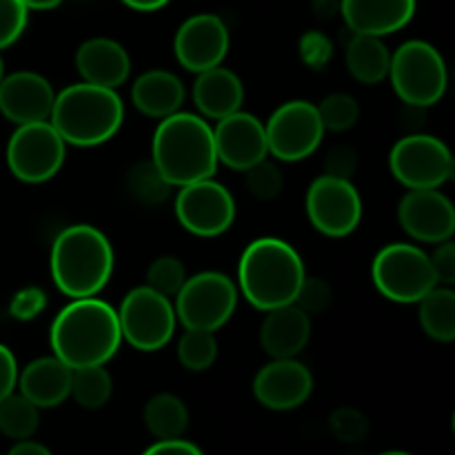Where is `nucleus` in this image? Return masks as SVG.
I'll list each match as a JSON object with an SVG mask.
<instances>
[{
    "mask_svg": "<svg viewBox=\"0 0 455 455\" xmlns=\"http://www.w3.org/2000/svg\"><path fill=\"white\" fill-rule=\"evenodd\" d=\"M49 345L69 369L107 364L123 345L118 311L98 296L74 298L53 318Z\"/></svg>",
    "mask_w": 455,
    "mask_h": 455,
    "instance_id": "nucleus-1",
    "label": "nucleus"
},
{
    "mask_svg": "<svg viewBox=\"0 0 455 455\" xmlns=\"http://www.w3.org/2000/svg\"><path fill=\"white\" fill-rule=\"evenodd\" d=\"M151 163L172 187L213 178L218 156L209 120L189 111H176L158 120L151 140Z\"/></svg>",
    "mask_w": 455,
    "mask_h": 455,
    "instance_id": "nucleus-2",
    "label": "nucleus"
},
{
    "mask_svg": "<svg viewBox=\"0 0 455 455\" xmlns=\"http://www.w3.org/2000/svg\"><path fill=\"white\" fill-rule=\"evenodd\" d=\"M305 262L287 240L265 235L244 247L238 262V291L258 311L291 305L305 280Z\"/></svg>",
    "mask_w": 455,
    "mask_h": 455,
    "instance_id": "nucleus-3",
    "label": "nucleus"
},
{
    "mask_svg": "<svg viewBox=\"0 0 455 455\" xmlns=\"http://www.w3.org/2000/svg\"><path fill=\"white\" fill-rule=\"evenodd\" d=\"M114 247L93 225H69L56 235L49 271L58 291L67 298L98 296L114 275Z\"/></svg>",
    "mask_w": 455,
    "mask_h": 455,
    "instance_id": "nucleus-4",
    "label": "nucleus"
},
{
    "mask_svg": "<svg viewBox=\"0 0 455 455\" xmlns=\"http://www.w3.org/2000/svg\"><path fill=\"white\" fill-rule=\"evenodd\" d=\"M124 102L116 89L76 83L56 93L49 123L62 140L74 147H98L120 132Z\"/></svg>",
    "mask_w": 455,
    "mask_h": 455,
    "instance_id": "nucleus-5",
    "label": "nucleus"
},
{
    "mask_svg": "<svg viewBox=\"0 0 455 455\" xmlns=\"http://www.w3.org/2000/svg\"><path fill=\"white\" fill-rule=\"evenodd\" d=\"M404 105L427 109L447 93L449 71L443 53L427 40H407L391 53L389 76Z\"/></svg>",
    "mask_w": 455,
    "mask_h": 455,
    "instance_id": "nucleus-6",
    "label": "nucleus"
},
{
    "mask_svg": "<svg viewBox=\"0 0 455 455\" xmlns=\"http://www.w3.org/2000/svg\"><path fill=\"white\" fill-rule=\"evenodd\" d=\"M238 298V284L229 275L220 271H200L185 280L173 298V309L185 329L216 333L235 314Z\"/></svg>",
    "mask_w": 455,
    "mask_h": 455,
    "instance_id": "nucleus-7",
    "label": "nucleus"
},
{
    "mask_svg": "<svg viewBox=\"0 0 455 455\" xmlns=\"http://www.w3.org/2000/svg\"><path fill=\"white\" fill-rule=\"evenodd\" d=\"M371 278L380 296L398 305H416L438 284L429 253L411 243H391L376 253Z\"/></svg>",
    "mask_w": 455,
    "mask_h": 455,
    "instance_id": "nucleus-8",
    "label": "nucleus"
},
{
    "mask_svg": "<svg viewBox=\"0 0 455 455\" xmlns=\"http://www.w3.org/2000/svg\"><path fill=\"white\" fill-rule=\"evenodd\" d=\"M118 323L123 340L145 354L164 349L172 342L178 327L172 298L154 291L147 284L132 289L123 298L118 309Z\"/></svg>",
    "mask_w": 455,
    "mask_h": 455,
    "instance_id": "nucleus-9",
    "label": "nucleus"
},
{
    "mask_svg": "<svg viewBox=\"0 0 455 455\" xmlns=\"http://www.w3.org/2000/svg\"><path fill=\"white\" fill-rule=\"evenodd\" d=\"M67 158V142L49 120L18 124L7 142V167L27 185H43L58 176Z\"/></svg>",
    "mask_w": 455,
    "mask_h": 455,
    "instance_id": "nucleus-10",
    "label": "nucleus"
},
{
    "mask_svg": "<svg viewBox=\"0 0 455 455\" xmlns=\"http://www.w3.org/2000/svg\"><path fill=\"white\" fill-rule=\"evenodd\" d=\"M389 169L407 189H440L453 173V156L440 138L416 132L391 147Z\"/></svg>",
    "mask_w": 455,
    "mask_h": 455,
    "instance_id": "nucleus-11",
    "label": "nucleus"
},
{
    "mask_svg": "<svg viewBox=\"0 0 455 455\" xmlns=\"http://www.w3.org/2000/svg\"><path fill=\"white\" fill-rule=\"evenodd\" d=\"M305 212L315 231L327 238H347L363 220V198L351 180L323 173L307 189Z\"/></svg>",
    "mask_w": 455,
    "mask_h": 455,
    "instance_id": "nucleus-12",
    "label": "nucleus"
},
{
    "mask_svg": "<svg viewBox=\"0 0 455 455\" xmlns=\"http://www.w3.org/2000/svg\"><path fill=\"white\" fill-rule=\"evenodd\" d=\"M269 154L283 163H300L314 156L324 138L318 107L309 100H287L265 123Z\"/></svg>",
    "mask_w": 455,
    "mask_h": 455,
    "instance_id": "nucleus-13",
    "label": "nucleus"
},
{
    "mask_svg": "<svg viewBox=\"0 0 455 455\" xmlns=\"http://www.w3.org/2000/svg\"><path fill=\"white\" fill-rule=\"evenodd\" d=\"M173 209L182 229L198 238L222 235L235 220L234 196L213 178L180 187Z\"/></svg>",
    "mask_w": 455,
    "mask_h": 455,
    "instance_id": "nucleus-14",
    "label": "nucleus"
},
{
    "mask_svg": "<svg viewBox=\"0 0 455 455\" xmlns=\"http://www.w3.org/2000/svg\"><path fill=\"white\" fill-rule=\"evenodd\" d=\"M229 27L216 13H196L187 18L173 38V53L182 69L191 74L222 65L229 53Z\"/></svg>",
    "mask_w": 455,
    "mask_h": 455,
    "instance_id": "nucleus-15",
    "label": "nucleus"
},
{
    "mask_svg": "<svg viewBox=\"0 0 455 455\" xmlns=\"http://www.w3.org/2000/svg\"><path fill=\"white\" fill-rule=\"evenodd\" d=\"M398 222L416 243L440 244L455 234V207L440 189H409L398 204Z\"/></svg>",
    "mask_w": 455,
    "mask_h": 455,
    "instance_id": "nucleus-16",
    "label": "nucleus"
},
{
    "mask_svg": "<svg viewBox=\"0 0 455 455\" xmlns=\"http://www.w3.org/2000/svg\"><path fill=\"white\" fill-rule=\"evenodd\" d=\"M251 391L265 409L291 411L314 394V373L298 358H275L256 373Z\"/></svg>",
    "mask_w": 455,
    "mask_h": 455,
    "instance_id": "nucleus-17",
    "label": "nucleus"
},
{
    "mask_svg": "<svg viewBox=\"0 0 455 455\" xmlns=\"http://www.w3.org/2000/svg\"><path fill=\"white\" fill-rule=\"evenodd\" d=\"M213 145H216L218 164H225L234 172H247L249 167L269 156L265 123L243 109L216 120Z\"/></svg>",
    "mask_w": 455,
    "mask_h": 455,
    "instance_id": "nucleus-18",
    "label": "nucleus"
},
{
    "mask_svg": "<svg viewBox=\"0 0 455 455\" xmlns=\"http://www.w3.org/2000/svg\"><path fill=\"white\" fill-rule=\"evenodd\" d=\"M56 100L52 83L36 71H13L4 74L0 83V114L18 124L49 120Z\"/></svg>",
    "mask_w": 455,
    "mask_h": 455,
    "instance_id": "nucleus-19",
    "label": "nucleus"
},
{
    "mask_svg": "<svg viewBox=\"0 0 455 455\" xmlns=\"http://www.w3.org/2000/svg\"><path fill=\"white\" fill-rule=\"evenodd\" d=\"M76 71L83 83L116 89L132 76V58L114 38H89L76 52Z\"/></svg>",
    "mask_w": 455,
    "mask_h": 455,
    "instance_id": "nucleus-20",
    "label": "nucleus"
},
{
    "mask_svg": "<svg viewBox=\"0 0 455 455\" xmlns=\"http://www.w3.org/2000/svg\"><path fill=\"white\" fill-rule=\"evenodd\" d=\"M416 13V0H340V16L354 34L385 36L404 29Z\"/></svg>",
    "mask_w": 455,
    "mask_h": 455,
    "instance_id": "nucleus-21",
    "label": "nucleus"
},
{
    "mask_svg": "<svg viewBox=\"0 0 455 455\" xmlns=\"http://www.w3.org/2000/svg\"><path fill=\"white\" fill-rule=\"evenodd\" d=\"M258 338H260L262 351L271 360L298 358L309 345L311 315L298 309L293 302L278 307V309L265 311V320H262Z\"/></svg>",
    "mask_w": 455,
    "mask_h": 455,
    "instance_id": "nucleus-22",
    "label": "nucleus"
},
{
    "mask_svg": "<svg viewBox=\"0 0 455 455\" xmlns=\"http://www.w3.org/2000/svg\"><path fill=\"white\" fill-rule=\"evenodd\" d=\"M196 76L191 98L204 120H222L243 109L244 84L235 71L218 65Z\"/></svg>",
    "mask_w": 455,
    "mask_h": 455,
    "instance_id": "nucleus-23",
    "label": "nucleus"
},
{
    "mask_svg": "<svg viewBox=\"0 0 455 455\" xmlns=\"http://www.w3.org/2000/svg\"><path fill=\"white\" fill-rule=\"evenodd\" d=\"M71 373L74 369L56 355H44L18 371L16 389H20V394L38 409H53L69 398Z\"/></svg>",
    "mask_w": 455,
    "mask_h": 455,
    "instance_id": "nucleus-24",
    "label": "nucleus"
},
{
    "mask_svg": "<svg viewBox=\"0 0 455 455\" xmlns=\"http://www.w3.org/2000/svg\"><path fill=\"white\" fill-rule=\"evenodd\" d=\"M187 89L176 74L167 69H149L132 84V102L142 116L163 120L180 111Z\"/></svg>",
    "mask_w": 455,
    "mask_h": 455,
    "instance_id": "nucleus-25",
    "label": "nucleus"
},
{
    "mask_svg": "<svg viewBox=\"0 0 455 455\" xmlns=\"http://www.w3.org/2000/svg\"><path fill=\"white\" fill-rule=\"evenodd\" d=\"M347 71L363 84H378L389 76L391 52L378 36L354 34L345 47Z\"/></svg>",
    "mask_w": 455,
    "mask_h": 455,
    "instance_id": "nucleus-26",
    "label": "nucleus"
},
{
    "mask_svg": "<svg viewBox=\"0 0 455 455\" xmlns=\"http://www.w3.org/2000/svg\"><path fill=\"white\" fill-rule=\"evenodd\" d=\"M418 305V320L420 327L431 340L449 342L455 340V291L453 287L435 284L425 293Z\"/></svg>",
    "mask_w": 455,
    "mask_h": 455,
    "instance_id": "nucleus-27",
    "label": "nucleus"
},
{
    "mask_svg": "<svg viewBox=\"0 0 455 455\" xmlns=\"http://www.w3.org/2000/svg\"><path fill=\"white\" fill-rule=\"evenodd\" d=\"M145 427L156 440L182 438L189 429V409L176 394H156L145 404Z\"/></svg>",
    "mask_w": 455,
    "mask_h": 455,
    "instance_id": "nucleus-28",
    "label": "nucleus"
},
{
    "mask_svg": "<svg viewBox=\"0 0 455 455\" xmlns=\"http://www.w3.org/2000/svg\"><path fill=\"white\" fill-rule=\"evenodd\" d=\"M114 391V380L107 371L105 364L100 367H84L74 369L71 373V391L69 395L83 409H102L111 398Z\"/></svg>",
    "mask_w": 455,
    "mask_h": 455,
    "instance_id": "nucleus-29",
    "label": "nucleus"
},
{
    "mask_svg": "<svg viewBox=\"0 0 455 455\" xmlns=\"http://www.w3.org/2000/svg\"><path fill=\"white\" fill-rule=\"evenodd\" d=\"M40 409L13 391L0 403V431L12 440H29L38 431Z\"/></svg>",
    "mask_w": 455,
    "mask_h": 455,
    "instance_id": "nucleus-30",
    "label": "nucleus"
},
{
    "mask_svg": "<svg viewBox=\"0 0 455 455\" xmlns=\"http://www.w3.org/2000/svg\"><path fill=\"white\" fill-rule=\"evenodd\" d=\"M127 187L138 203L149 204V207L163 204L169 198V191H172V185L164 180V176L151 163V158L133 164L127 176Z\"/></svg>",
    "mask_w": 455,
    "mask_h": 455,
    "instance_id": "nucleus-31",
    "label": "nucleus"
},
{
    "mask_svg": "<svg viewBox=\"0 0 455 455\" xmlns=\"http://www.w3.org/2000/svg\"><path fill=\"white\" fill-rule=\"evenodd\" d=\"M218 358V340L212 331L185 329L178 340V360L187 371H207Z\"/></svg>",
    "mask_w": 455,
    "mask_h": 455,
    "instance_id": "nucleus-32",
    "label": "nucleus"
},
{
    "mask_svg": "<svg viewBox=\"0 0 455 455\" xmlns=\"http://www.w3.org/2000/svg\"><path fill=\"white\" fill-rule=\"evenodd\" d=\"M315 107H318L324 132H349V129H354L355 123L360 120V105L354 96H349V93H329V96H324L323 100H320V105Z\"/></svg>",
    "mask_w": 455,
    "mask_h": 455,
    "instance_id": "nucleus-33",
    "label": "nucleus"
},
{
    "mask_svg": "<svg viewBox=\"0 0 455 455\" xmlns=\"http://www.w3.org/2000/svg\"><path fill=\"white\" fill-rule=\"evenodd\" d=\"M147 287H151L154 291L163 293L167 298H176V293L180 291L182 284L187 280V269L182 265L180 258L176 256H160L147 269Z\"/></svg>",
    "mask_w": 455,
    "mask_h": 455,
    "instance_id": "nucleus-34",
    "label": "nucleus"
},
{
    "mask_svg": "<svg viewBox=\"0 0 455 455\" xmlns=\"http://www.w3.org/2000/svg\"><path fill=\"white\" fill-rule=\"evenodd\" d=\"M244 173V185L247 191L258 200H274L283 194L284 187V176L280 172L278 164H274L271 160H260L258 164L249 167Z\"/></svg>",
    "mask_w": 455,
    "mask_h": 455,
    "instance_id": "nucleus-35",
    "label": "nucleus"
},
{
    "mask_svg": "<svg viewBox=\"0 0 455 455\" xmlns=\"http://www.w3.org/2000/svg\"><path fill=\"white\" fill-rule=\"evenodd\" d=\"M329 429L340 443H363L369 435V418L360 409L340 407L329 416Z\"/></svg>",
    "mask_w": 455,
    "mask_h": 455,
    "instance_id": "nucleus-36",
    "label": "nucleus"
},
{
    "mask_svg": "<svg viewBox=\"0 0 455 455\" xmlns=\"http://www.w3.org/2000/svg\"><path fill=\"white\" fill-rule=\"evenodd\" d=\"M293 305L305 311L307 315L324 314L333 305L331 284L318 275H305L296 298H293Z\"/></svg>",
    "mask_w": 455,
    "mask_h": 455,
    "instance_id": "nucleus-37",
    "label": "nucleus"
},
{
    "mask_svg": "<svg viewBox=\"0 0 455 455\" xmlns=\"http://www.w3.org/2000/svg\"><path fill=\"white\" fill-rule=\"evenodd\" d=\"M29 9L20 0H0V52L12 47L27 29Z\"/></svg>",
    "mask_w": 455,
    "mask_h": 455,
    "instance_id": "nucleus-38",
    "label": "nucleus"
},
{
    "mask_svg": "<svg viewBox=\"0 0 455 455\" xmlns=\"http://www.w3.org/2000/svg\"><path fill=\"white\" fill-rule=\"evenodd\" d=\"M300 60L305 62L309 69L323 71L329 65V60L333 58V43L324 31L309 29L300 36Z\"/></svg>",
    "mask_w": 455,
    "mask_h": 455,
    "instance_id": "nucleus-39",
    "label": "nucleus"
},
{
    "mask_svg": "<svg viewBox=\"0 0 455 455\" xmlns=\"http://www.w3.org/2000/svg\"><path fill=\"white\" fill-rule=\"evenodd\" d=\"M49 300H47V293L43 291L40 287H25L12 298L9 302V314L12 318L20 320V323H29V320H36L44 309H47Z\"/></svg>",
    "mask_w": 455,
    "mask_h": 455,
    "instance_id": "nucleus-40",
    "label": "nucleus"
},
{
    "mask_svg": "<svg viewBox=\"0 0 455 455\" xmlns=\"http://www.w3.org/2000/svg\"><path fill=\"white\" fill-rule=\"evenodd\" d=\"M358 172V154L349 145H336L324 156V173L333 178L351 180Z\"/></svg>",
    "mask_w": 455,
    "mask_h": 455,
    "instance_id": "nucleus-41",
    "label": "nucleus"
},
{
    "mask_svg": "<svg viewBox=\"0 0 455 455\" xmlns=\"http://www.w3.org/2000/svg\"><path fill=\"white\" fill-rule=\"evenodd\" d=\"M431 269H434L438 284L453 287L455 283V244L453 240H444L435 247L434 253H429Z\"/></svg>",
    "mask_w": 455,
    "mask_h": 455,
    "instance_id": "nucleus-42",
    "label": "nucleus"
},
{
    "mask_svg": "<svg viewBox=\"0 0 455 455\" xmlns=\"http://www.w3.org/2000/svg\"><path fill=\"white\" fill-rule=\"evenodd\" d=\"M18 363L7 345H0V403L12 395L18 387Z\"/></svg>",
    "mask_w": 455,
    "mask_h": 455,
    "instance_id": "nucleus-43",
    "label": "nucleus"
},
{
    "mask_svg": "<svg viewBox=\"0 0 455 455\" xmlns=\"http://www.w3.org/2000/svg\"><path fill=\"white\" fill-rule=\"evenodd\" d=\"M142 455H204L203 449L196 447L194 443L185 438L176 440H158L156 444H151Z\"/></svg>",
    "mask_w": 455,
    "mask_h": 455,
    "instance_id": "nucleus-44",
    "label": "nucleus"
},
{
    "mask_svg": "<svg viewBox=\"0 0 455 455\" xmlns=\"http://www.w3.org/2000/svg\"><path fill=\"white\" fill-rule=\"evenodd\" d=\"M7 455H53L44 444L34 443V440H18L16 447H12V451Z\"/></svg>",
    "mask_w": 455,
    "mask_h": 455,
    "instance_id": "nucleus-45",
    "label": "nucleus"
},
{
    "mask_svg": "<svg viewBox=\"0 0 455 455\" xmlns=\"http://www.w3.org/2000/svg\"><path fill=\"white\" fill-rule=\"evenodd\" d=\"M124 7L133 9V12H142V13H149V12H158V9L167 7L172 0H120Z\"/></svg>",
    "mask_w": 455,
    "mask_h": 455,
    "instance_id": "nucleus-46",
    "label": "nucleus"
},
{
    "mask_svg": "<svg viewBox=\"0 0 455 455\" xmlns=\"http://www.w3.org/2000/svg\"><path fill=\"white\" fill-rule=\"evenodd\" d=\"M27 9H34V12H47V9H56L62 0H20Z\"/></svg>",
    "mask_w": 455,
    "mask_h": 455,
    "instance_id": "nucleus-47",
    "label": "nucleus"
},
{
    "mask_svg": "<svg viewBox=\"0 0 455 455\" xmlns=\"http://www.w3.org/2000/svg\"><path fill=\"white\" fill-rule=\"evenodd\" d=\"M3 78H4V60L3 56H0V83H3Z\"/></svg>",
    "mask_w": 455,
    "mask_h": 455,
    "instance_id": "nucleus-48",
    "label": "nucleus"
},
{
    "mask_svg": "<svg viewBox=\"0 0 455 455\" xmlns=\"http://www.w3.org/2000/svg\"><path fill=\"white\" fill-rule=\"evenodd\" d=\"M380 455H411V453H407V451H385Z\"/></svg>",
    "mask_w": 455,
    "mask_h": 455,
    "instance_id": "nucleus-49",
    "label": "nucleus"
}]
</instances>
